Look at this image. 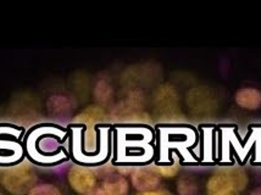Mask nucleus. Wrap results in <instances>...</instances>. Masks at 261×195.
<instances>
[{
  "label": "nucleus",
  "mask_w": 261,
  "mask_h": 195,
  "mask_svg": "<svg viewBox=\"0 0 261 195\" xmlns=\"http://www.w3.org/2000/svg\"><path fill=\"white\" fill-rule=\"evenodd\" d=\"M249 177L241 166H226L215 171L207 179V195H241L247 189Z\"/></svg>",
  "instance_id": "f257e3e1"
},
{
  "label": "nucleus",
  "mask_w": 261,
  "mask_h": 195,
  "mask_svg": "<svg viewBox=\"0 0 261 195\" xmlns=\"http://www.w3.org/2000/svg\"><path fill=\"white\" fill-rule=\"evenodd\" d=\"M37 176L27 163L8 167L0 171V184L12 195L29 194L36 185Z\"/></svg>",
  "instance_id": "f03ea898"
},
{
  "label": "nucleus",
  "mask_w": 261,
  "mask_h": 195,
  "mask_svg": "<svg viewBox=\"0 0 261 195\" xmlns=\"http://www.w3.org/2000/svg\"><path fill=\"white\" fill-rule=\"evenodd\" d=\"M67 181L76 193L85 195L97 187L98 173L92 167L73 165L68 170Z\"/></svg>",
  "instance_id": "7ed1b4c3"
},
{
  "label": "nucleus",
  "mask_w": 261,
  "mask_h": 195,
  "mask_svg": "<svg viewBox=\"0 0 261 195\" xmlns=\"http://www.w3.org/2000/svg\"><path fill=\"white\" fill-rule=\"evenodd\" d=\"M130 183L139 193L159 189L161 177L155 170V166L136 167L130 172Z\"/></svg>",
  "instance_id": "20e7f679"
},
{
  "label": "nucleus",
  "mask_w": 261,
  "mask_h": 195,
  "mask_svg": "<svg viewBox=\"0 0 261 195\" xmlns=\"http://www.w3.org/2000/svg\"><path fill=\"white\" fill-rule=\"evenodd\" d=\"M100 187L107 195H128L129 182L120 173H108Z\"/></svg>",
  "instance_id": "39448f33"
},
{
  "label": "nucleus",
  "mask_w": 261,
  "mask_h": 195,
  "mask_svg": "<svg viewBox=\"0 0 261 195\" xmlns=\"http://www.w3.org/2000/svg\"><path fill=\"white\" fill-rule=\"evenodd\" d=\"M236 103L245 110H257L261 107V91L254 87L241 88L236 93Z\"/></svg>",
  "instance_id": "423d86ee"
},
{
  "label": "nucleus",
  "mask_w": 261,
  "mask_h": 195,
  "mask_svg": "<svg viewBox=\"0 0 261 195\" xmlns=\"http://www.w3.org/2000/svg\"><path fill=\"white\" fill-rule=\"evenodd\" d=\"M27 195H61V191L54 184H36Z\"/></svg>",
  "instance_id": "0eeeda50"
},
{
  "label": "nucleus",
  "mask_w": 261,
  "mask_h": 195,
  "mask_svg": "<svg viewBox=\"0 0 261 195\" xmlns=\"http://www.w3.org/2000/svg\"><path fill=\"white\" fill-rule=\"evenodd\" d=\"M177 191H178L179 195H197L198 187L191 179L183 178L179 179L178 185H177Z\"/></svg>",
  "instance_id": "6e6552de"
},
{
  "label": "nucleus",
  "mask_w": 261,
  "mask_h": 195,
  "mask_svg": "<svg viewBox=\"0 0 261 195\" xmlns=\"http://www.w3.org/2000/svg\"><path fill=\"white\" fill-rule=\"evenodd\" d=\"M155 170H156L158 173L160 175V177H166L171 178L175 177V176L178 173V165L177 163H172V165H161V166H155Z\"/></svg>",
  "instance_id": "1a4fd4ad"
},
{
  "label": "nucleus",
  "mask_w": 261,
  "mask_h": 195,
  "mask_svg": "<svg viewBox=\"0 0 261 195\" xmlns=\"http://www.w3.org/2000/svg\"><path fill=\"white\" fill-rule=\"evenodd\" d=\"M137 195H173V194L170 193L169 190L156 189V190H151V191H143V193H138Z\"/></svg>",
  "instance_id": "9d476101"
},
{
  "label": "nucleus",
  "mask_w": 261,
  "mask_h": 195,
  "mask_svg": "<svg viewBox=\"0 0 261 195\" xmlns=\"http://www.w3.org/2000/svg\"><path fill=\"white\" fill-rule=\"evenodd\" d=\"M85 195H107V194H105L104 189H102L100 185H97V187L93 188L92 190H89L88 193L85 194Z\"/></svg>",
  "instance_id": "9b49d317"
},
{
  "label": "nucleus",
  "mask_w": 261,
  "mask_h": 195,
  "mask_svg": "<svg viewBox=\"0 0 261 195\" xmlns=\"http://www.w3.org/2000/svg\"><path fill=\"white\" fill-rule=\"evenodd\" d=\"M249 195H261V187H257L250 191Z\"/></svg>",
  "instance_id": "f8f14e48"
},
{
  "label": "nucleus",
  "mask_w": 261,
  "mask_h": 195,
  "mask_svg": "<svg viewBox=\"0 0 261 195\" xmlns=\"http://www.w3.org/2000/svg\"><path fill=\"white\" fill-rule=\"evenodd\" d=\"M0 195H3V194H2V193H0Z\"/></svg>",
  "instance_id": "ddd939ff"
}]
</instances>
